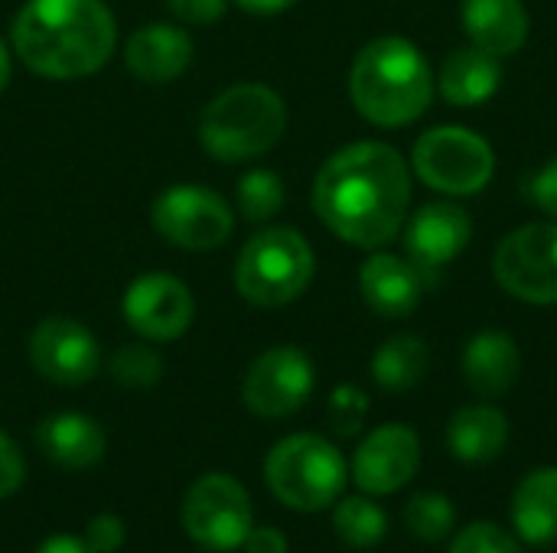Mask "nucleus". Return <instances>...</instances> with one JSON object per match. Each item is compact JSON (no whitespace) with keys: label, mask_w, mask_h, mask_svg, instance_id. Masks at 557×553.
Wrapping results in <instances>:
<instances>
[{"label":"nucleus","mask_w":557,"mask_h":553,"mask_svg":"<svg viewBox=\"0 0 557 553\" xmlns=\"http://www.w3.org/2000/svg\"><path fill=\"white\" fill-rule=\"evenodd\" d=\"M411 205V173L392 143L359 140L317 173L313 209L343 241L375 251L398 238Z\"/></svg>","instance_id":"1"},{"label":"nucleus","mask_w":557,"mask_h":553,"mask_svg":"<svg viewBox=\"0 0 557 553\" xmlns=\"http://www.w3.org/2000/svg\"><path fill=\"white\" fill-rule=\"evenodd\" d=\"M20 62L52 81L95 75L117 46V20L104 0H26L10 26Z\"/></svg>","instance_id":"2"},{"label":"nucleus","mask_w":557,"mask_h":553,"mask_svg":"<svg viewBox=\"0 0 557 553\" xmlns=\"http://www.w3.org/2000/svg\"><path fill=\"white\" fill-rule=\"evenodd\" d=\"M349 95L366 121L379 127H405L431 104V65L421 49L401 36L372 39L352 62Z\"/></svg>","instance_id":"3"},{"label":"nucleus","mask_w":557,"mask_h":553,"mask_svg":"<svg viewBox=\"0 0 557 553\" xmlns=\"http://www.w3.org/2000/svg\"><path fill=\"white\" fill-rule=\"evenodd\" d=\"M287 130L284 98L261 85L242 81L215 95L199 117V143L222 163H242L268 153Z\"/></svg>","instance_id":"4"},{"label":"nucleus","mask_w":557,"mask_h":553,"mask_svg":"<svg viewBox=\"0 0 557 553\" xmlns=\"http://www.w3.org/2000/svg\"><path fill=\"white\" fill-rule=\"evenodd\" d=\"M271 495L294 512H323L339 502L349 466L339 447L317 433H294L271 447L264 460Z\"/></svg>","instance_id":"5"},{"label":"nucleus","mask_w":557,"mask_h":553,"mask_svg":"<svg viewBox=\"0 0 557 553\" xmlns=\"http://www.w3.org/2000/svg\"><path fill=\"white\" fill-rule=\"evenodd\" d=\"M317 257L297 228H264L238 254L235 287L251 306H287L313 280Z\"/></svg>","instance_id":"6"},{"label":"nucleus","mask_w":557,"mask_h":553,"mask_svg":"<svg viewBox=\"0 0 557 553\" xmlns=\"http://www.w3.org/2000/svg\"><path fill=\"white\" fill-rule=\"evenodd\" d=\"M183 531L206 551H238L255 528V508L248 489L228 473L199 476L180 508Z\"/></svg>","instance_id":"7"},{"label":"nucleus","mask_w":557,"mask_h":553,"mask_svg":"<svg viewBox=\"0 0 557 553\" xmlns=\"http://www.w3.org/2000/svg\"><path fill=\"white\" fill-rule=\"evenodd\" d=\"M411 160L418 176L447 196H473L486 189L496 173L493 147L470 127L454 124L421 134Z\"/></svg>","instance_id":"8"},{"label":"nucleus","mask_w":557,"mask_h":553,"mask_svg":"<svg viewBox=\"0 0 557 553\" xmlns=\"http://www.w3.org/2000/svg\"><path fill=\"white\" fill-rule=\"evenodd\" d=\"M150 222L160 231V238H166L176 248L212 251L228 241L235 228V212L219 192L199 183H183L170 186L153 199Z\"/></svg>","instance_id":"9"},{"label":"nucleus","mask_w":557,"mask_h":553,"mask_svg":"<svg viewBox=\"0 0 557 553\" xmlns=\"http://www.w3.org/2000/svg\"><path fill=\"white\" fill-rule=\"evenodd\" d=\"M493 274L506 293L525 303H557V225L535 222L506 235L493 257Z\"/></svg>","instance_id":"10"},{"label":"nucleus","mask_w":557,"mask_h":553,"mask_svg":"<svg viewBox=\"0 0 557 553\" xmlns=\"http://www.w3.org/2000/svg\"><path fill=\"white\" fill-rule=\"evenodd\" d=\"M317 388V372L307 352L294 345H274L261 352L242 381V401L255 417L284 420L297 414Z\"/></svg>","instance_id":"11"},{"label":"nucleus","mask_w":557,"mask_h":553,"mask_svg":"<svg viewBox=\"0 0 557 553\" xmlns=\"http://www.w3.org/2000/svg\"><path fill=\"white\" fill-rule=\"evenodd\" d=\"M29 362L52 385L78 388L101 368V345L88 326L69 316H46L29 336Z\"/></svg>","instance_id":"12"},{"label":"nucleus","mask_w":557,"mask_h":553,"mask_svg":"<svg viewBox=\"0 0 557 553\" xmlns=\"http://www.w3.org/2000/svg\"><path fill=\"white\" fill-rule=\"evenodd\" d=\"M121 313L140 339L173 342L193 326L196 300L173 274H144L124 290Z\"/></svg>","instance_id":"13"},{"label":"nucleus","mask_w":557,"mask_h":553,"mask_svg":"<svg viewBox=\"0 0 557 553\" xmlns=\"http://www.w3.org/2000/svg\"><path fill=\"white\" fill-rule=\"evenodd\" d=\"M421 469V440L408 424H382L375 427L352 456L356 486L379 499L405 489Z\"/></svg>","instance_id":"14"},{"label":"nucleus","mask_w":557,"mask_h":553,"mask_svg":"<svg viewBox=\"0 0 557 553\" xmlns=\"http://www.w3.org/2000/svg\"><path fill=\"white\" fill-rule=\"evenodd\" d=\"M470 238H473V218L460 205L431 202L408 222L405 248L411 264H418L421 271H434L454 261L470 244Z\"/></svg>","instance_id":"15"},{"label":"nucleus","mask_w":557,"mask_h":553,"mask_svg":"<svg viewBox=\"0 0 557 553\" xmlns=\"http://www.w3.org/2000/svg\"><path fill=\"white\" fill-rule=\"evenodd\" d=\"M193 62V39L173 23H144L124 46V65L147 85H166L180 78Z\"/></svg>","instance_id":"16"},{"label":"nucleus","mask_w":557,"mask_h":553,"mask_svg":"<svg viewBox=\"0 0 557 553\" xmlns=\"http://www.w3.org/2000/svg\"><path fill=\"white\" fill-rule=\"evenodd\" d=\"M359 290L372 313L385 319H401L418 310L424 293V277L421 267L405 257L372 254L359 271Z\"/></svg>","instance_id":"17"},{"label":"nucleus","mask_w":557,"mask_h":553,"mask_svg":"<svg viewBox=\"0 0 557 553\" xmlns=\"http://www.w3.org/2000/svg\"><path fill=\"white\" fill-rule=\"evenodd\" d=\"M36 443L49 463L72 469V473L95 469L108 453V437H104L101 424L91 420L88 414H75V411L49 414L36 427Z\"/></svg>","instance_id":"18"},{"label":"nucleus","mask_w":557,"mask_h":553,"mask_svg":"<svg viewBox=\"0 0 557 553\" xmlns=\"http://www.w3.org/2000/svg\"><path fill=\"white\" fill-rule=\"evenodd\" d=\"M522 372L519 345L509 332H476L463 349V378L480 398H503L516 388Z\"/></svg>","instance_id":"19"},{"label":"nucleus","mask_w":557,"mask_h":553,"mask_svg":"<svg viewBox=\"0 0 557 553\" xmlns=\"http://www.w3.org/2000/svg\"><path fill=\"white\" fill-rule=\"evenodd\" d=\"M460 16L473 46L496 59L519 52L529 39V10L522 0H463Z\"/></svg>","instance_id":"20"},{"label":"nucleus","mask_w":557,"mask_h":553,"mask_svg":"<svg viewBox=\"0 0 557 553\" xmlns=\"http://www.w3.org/2000/svg\"><path fill=\"white\" fill-rule=\"evenodd\" d=\"M509 443V417L493 404L460 407L447 424V450L467 466L493 463Z\"/></svg>","instance_id":"21"},{"label":"nucleus","mask_w":557,"mask_h":553,"mask_svg":"<svg viewBox=\"0 0 557 553\" xmlns=\"http://www.w3.org/2000/svg\"><path fill=\"white\" fill-rule=\"evenodd\" d=\"M516 538L532 548L557 544V466L532 469L512 492Z\"/></svg>","instance_id":"22"},{"label":"nucleus","mask_w":557,"mask_h":553,"mask_svg":"<svg viewBox=\"0 0 557 553\" xmlns=\"http://www.w3.org/2000/svg\"><path fill=\"white\" fill-rule=\"evenodd\" d=\"M503 81V68L499 59L490 55L480 46H467V49H454L444 59L441 68V95L457 104V108H473L483 104L486 98L496 95Z\"/></svg>","instance_id":"23"},{"label":"nucleus","mask_w":557,"mask_h":553,"mask_svg":"<svg viewBox=\"0 0 557 553\" xmlns=\"http://www.w3.org/2000/svg\"><path fill=\"white\" fill-rule=\"evenodd\" d=\"M431 368V349L418 336H392L372 355V378L392 394L414 391Z\"/></svg>","instance_id":"24"},{"label":"nucleus","mask_w":557,"mask_h":553,"mask_svg":"<svg viewBox=\"0 0 557 553\" xmlns=\"http://www.w3.org/2000/svg\"><path fill=\"white\" fill-rule=\"evenodd\" d=\"M333 528H336V535H339V541L346 548L369 551V548H379L385 541L388 515H385V508L372 495L362 492V495H349V499L336 502Z\"/></svg>","instance_id":"25"},{"label":"nucleus","mask_w":557,"mask_h":553,"mask_svg":"<svg viewBox=\"0 0 557 553\" xmlns=\"http://www.w3.org/2000/svg\"><path fill=\"white\" fill-rule=\"evenodd\" d=\"M454 525H457V508L441 492H418L405 505V528L421 544H437L450 538Z\"/></svg>","instance_id":"26"},{"label":"nucleus","mask_w":557,"mask_h":553,"mask_svg":"<svg viewBox=\"0 0 557 553\" xmlns=\"http://www.w3.org/2000/svg\"><path fill=\"white\" fill-rule=\"evenodd\" d=\"M284 205V183L271 169H251L238 183V209L248 222H264Z\"/></svg>","instance_id":"27"},{"label":"nucleus","mask_w":557,"mask_h":553,"mask_svg":"<svg viewBox=\"0 0 557 553\" xmlns=\"http://www.w3.org/2000/svg\"><path fill=\"white\" fill-rule=\"evenodd\" d=\"M111 378L121 385V388H131V391H147L153 388L160 378H163V359L150 349V345H124L111 355V365H108Z\"/></svg>","instance_id":"28"},{"label":"nucleus","mask_w":557,"mask_h":553,"mask_svg":"<svg viewBox=\"0 0 557 553\" xmlns=\"http://www.w3.org/2000/svg\"><path fill=\"white\" fill-rule=\"evenodd\" d=\"M447 553H525L516 531H506L493 521H473L450 541Z\"/></svg>","instance_id":"29"},{"label":"nucleus","mask_w":557,"mask_h":553,"mask_svg":"<svg viewBox=\"0 0 557 553\" xmlns=\"http://www.w3.org/2000/svg\"><path fill=\"white\" fill-rule=\"evenodd\" d=\"M366 414H369V394L356 385H339L333 388L330 394V427L336 437H356L366 424Z\"/></svg>","instance_id":"30"},{"label":"nucleus","mask_w":557,"mask_h":553,"mask_svg":"<svg viewBox=\"0 0 557 553\" xmlns=\"http://www.w3.org/2000/svg\"><path fill=\"white\" fill-rule=\"evenodd\" d=\"M127 541V525L114 512H98L85 528V544L95 553H117Z\"/></svg>","instance_id":"31"},{"label":"nucleus","mask_w":557,"mask_h":553,"mask_svg":"<svg viewBox=\"0 0 557 553\" xmlns=\"http://www.w3.org/2000/svg\"><path fill=\"white\" fill-rule=\"evenodd\" d=\"M26 482V460L20 447L0 430V499H10Z\"/></svg>","instance_id":"32"},{"label":"nucleus","mask_w":557,"mask_h":553,"mask_svg":"<svg viewBox=\"0 0 557 553\" xmlns=\"http://www.w3.org/2000/svg\"><path fill=\"white\" fill-rule=\"evenodd\" d=\"M166 7L176 20L206 26V23L222 20V13L228 10V0H166Z\"/></svg>","instance_id":"33"},{"label":"nucleus","mask_w":557,"mask_h":553,"mask_svg":"<svg viewBox=\"0 0 557 553\" xmlns=\"http://www.w3.org/2000/svg\"><path fill=\"white\" fill-rule=\"evenodd\" d=\"M529 196L535 199V205L545 212V215H552L557 218V156L532 179V189H529Z\"/></svg>","instance_id":"34"},{"label":"nucleus","mask_w":557,"mask_h":553,"mask_svg":"<svg viewBox=\"0 0 557 553\" xmlns=\"http://www.w3.org/2000/svg\"><path fill=\"white\" fill-rule=\"evenodd\" d=\"M242 548H245V553H290L287 535L281 528H274V525L251 528Z\"/></svg>","instance_id":"35"},{"label":"nucleus","mask_w":557,"mask_h":553,"mask_svg":"<svg viewBox=\"0 0 557 553\" xmlns=\"http://www.w3.org/2000/svg\"><path fill=\"white\" fill-rule=\"evenodd\" d=\"M36 553H95V551L85 544V538H75V535H52V538H46V541L39 544V551Z\"/></svg>","instance_id":"36"},{"label":"nucleus","mask_w":557,"mask_h":553,"mask_svg":"<svg viewBox=\"0 0 557 553\" xmlns=\"http://www.w3.org/2000/svg\"><path fill=\"white\" fill-rule=\"evenodd\" d=\"M245 13H258V16H271V13H284L290 10L297 0H235Z\"/></svg>","instance_id":"37"},{"label":"nucleus","mask_w":557,"mask_h":553,"mask_svg":"<svg viewBox=\"0 0 557 553\" xmlns=\"http://www.w3.org/2000/svg\"><path fill=\"white\" fill-rule=\"evenodd\" d=\"M10 75H13V62H10V49L7 42L0 39V91L10 85Z\"/></svg>","instance_id":"38"}]
</instances>
